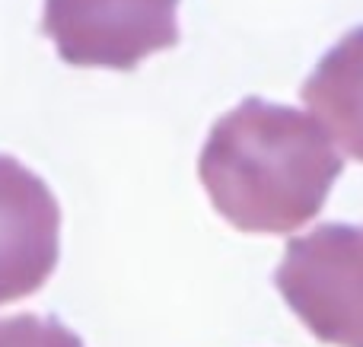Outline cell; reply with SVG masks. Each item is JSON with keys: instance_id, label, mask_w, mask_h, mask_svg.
Here are the masks:
<instances>
[{"instance_id": "cell-1", "label": "cell", "mask_w": 363, "mask_h": 347, "mask_svg": "<svg viewBox=\"0 0 363 347\" xmlns=\"http://www.w3.org/2000/svg\"><path fill=\"white\" fill-rule=\"evenodd\" d=\"M341 169L345 159L313 115L258 96L213 121L198 159L213 210L242 233L268 236L313 220Z\"/></svg>"}, {"instance_id": "cell-2", "label": "cell", "mask_w": 363, "mask_h": 347, "mask_svg": "<svg viewBox=\"0 0 363 347\" xmlns=\"http://www.w3.org/2000/svg\"><path fill=\"white\" fill-rule=\"evenodd\" d=\"M274 284L322 344L363 347V227L319 223L290 239Z\"/></svg>"}, {"instance_id": "cell-3", "label": "cell", "mask_w": 363, "mask_h": 347, "mask_svg": "<svg viewBox=\"0 0 363 347\" xmlns=\"http://www.w3.org/2000/svg\"><path fill=\"white\" fill-rule=\"evenodd\" d=\"M179 0H45L42 32L74 67L134 70L179 42Z\"/></svg>"}, {"instance_id": "cell-4", "label": "cell", "mask_w": 363, "mask_h": 347, "mask_svg": "<svg viewBox=\"0 0 363 347\" xmlns=\"http://www.w3.org/2000/svg\"><path fill=\"white\" fill-rule=\"evenodd\" d=\"M61 252V207L51 188L0 157V306L42 290Z\"/></svg>"}, {"instance_id": "cell-5", "label": "cell", "mask_w": 363, "mask_h": 347, "mask_svg": "<svg viewBox=\"0 0 363 347\" xmlns=\"http://www.w3.org/2000/svg\"><path fill=\"white\" fill-rule=\"evenodd\" d=\"M300 96L328 137L363 163V25L322 55Z\"/></svg>"}, {"instance_id": "cell-6", "label": "cell", "mask_w": 363, "mask_h": 347, "mask_svg": "<svg viewBox=\"0 0 363 347\" xmlns=\"http://www.w3.org/2000/svg\"><path fill=\"white\" fill-rule=\"evenodd\" d=\"M0 347H83V341L61 319L23 312V316L0 319Z\"/></svg>"}]
</instances>
